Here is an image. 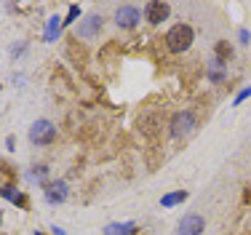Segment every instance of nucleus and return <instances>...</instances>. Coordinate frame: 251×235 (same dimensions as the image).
Here are the masks:
<instances>
[{"mask_svg": "<svg viewBox=\"0 0 251 235\" xmlns=\"http://www.w3.org/2000/svg\"><path fill=\"white\" fill-rule=\"evenodd\" d=\"M193 38H195V32H193L190 24H174V27L166 32V46H169V51H174V53H184L190 46H193Z\"/></svg>", "mask_w": 251, "mask_h": 235, "instance_id": "nucleus-1", "label": "nucleus"}, {"mask_svg": "<svg viewBox=\"0 0 251 235\" xmlns=\"http://www.w3.org/2000/svg\"><path fill=\"white\" fill-rule=\"evenodd\" d=\"M193 131H195V115L190 110L176 112V115L171 118V136H174V139H184V136H190Z\"/></svg>", "mask_w": 251, "mask_h": 235, "instance_id": "nucleus-2", "label": "nucleus"}, {"mask_svg": "<svg viewBox=\"0 0 251 235\" xmlns=\"http://www.w3.org/2000/svg\"><path fill=\"white\" fill-rule=\"evenodd\" d=\"M53 136H56V129L49 120H35L32 129H29V142H35V144H51Z\"/></svg>", "mask_w": 251, "mask_h": 235, "instance_id": "nucleus-3", "label": "nucleus"}, {"mask_svg": "<svg viewBox=\"0 0 251 235\" xmlns=\"http://www.w3.org/2000/svg\"><path fill=\"white\" fill-rule=\"evenodd\" d=\"M139 19H142V14H139V8H136V5H121V8H118V14H115L118 27H123V29L136 27Z\"/></svg>", "mask_w": 251, "mask_h": 235, "instance_id": "nucleus-4", "label": "nucleus"}, {"mask_svg": "<svg viewBox=\"0 0 251 235\" xmlns=\"http://www.w3.org/2000/svg\"><path fill=\"white\" fill-rule=\"evenodd\" d=\"M176 233L179 235H201L203 233V216H198V214L184 216V219L176 225Z\"/></svg>", "mask_w": 251, "mask_h": 235, "instance_id": "nucleus-5", "label": "nucleus"}, {"mask_svg": "<svg viewBox=\"0 0 251 235\" xmlns=\"http://www.w3.org/2000/svg\"><path fill=\"white\" fill-rule=\"evenodd\" d=\"M145 16H147V22H150V24H160L163 19H169V5H166V3H158V0H152V3H147Z\"/></svg>", "mask_w": 251, "mask_h": 235, "instance_id": "nucleus-6", "label": "nucleus"}, {"mask_svg": "<svg viewBox=\"0 0 251 235\" xmlns=\"http://www.w3.org/2000/svg\"><path fill=\"white\" fill-rule=\"evenodd\" d=\"M99 29H101V19H99V16H88L86 22L77 24V35H80V38H94Z\"/></svg>", "mask_w": 251, "mask_h": 235, "instance_id": "nucleus-7", "label": "nucleus"}, {"mask_svg": "<svg viewBox=\"0 0 251 235\" xmlns=\"http://www.w3.org/2000/svg\"><path fill=\"white\" fill-rule=\"evenodd\" d=\"M46 198H49V203H62L64 198H67V184H64V182L46 184Z\"/></svg>", "mask_w": 251, "mask_h": 235, "instance_id": "nucleus-8", "label": "nucleus"}, {"mask_svg": "<svg viewBox=\"0 0 251 235\" xmlns=\"http://www.w3.org/2000/svg\"><path fill=\"white\" fill-rule=\"evenodd\" d=\"M184 201H187V190H176V192H169V195L160 198V206H163V209H171V206L184 203Z\"/></svg>", "mask_w": 251, "mask_h": 235, "instance_id": "nucleus-9", "label": "nucleus"}, {"mask_svg": "<svg viewBox=\"0 0 251 235\" xmlns=\"http://www.w3.org/2000/svg\"><path fill=\"white\" fill-rule=\"evenodd\" d=\"M136 230V225L134 222H123V225H107V235H131Z\"/></svg>", "mask_w": 251, "mask_h": 235, "instance_id": "nucleus-10", "label": "nucleus"}, {"mask_svg": "<svg viewBox=\"0 0 251 235\" xmlns=\"http://www.w3.org/2000/svg\"><path fill=\"white\" fill-rule=\"evenodd\" d=\"M0 195H3L5 201L16 203V206H25V195H22L19 190H14V187H3V190H0Z\"/></svg>", "mask_w": 251, "mask_h": 235, "instance_id": "nucleus-11", "label": "nucleus"}, {"mask_svg": "<svg viewBox=\"0 0 251 235\" xmlns=\"http://www.w3.org/2000/svg\"><path fill=\"white\" fill-rule=\"evenodd\" d=\"M59 29H62V22H59V16H51V19H49V27H46V40H49V43H53V40H56Z\"/></svg>", "mask_w": 251, "mask_h": 235, "instance_id": "nucleus-12", "label": "nucleus"}, {"mask_svg": "<svg viewBox=\"0 0 251 235\" xmlns=\"http://www.w3.org/2000/svg\"><path fill=\"white\" fill-rule=\"evenodd\" d=\"M75 19H80V8H77V5H70V14H67V19H64V24H73Z\"/></svg>", "mask_w": 251, "mask_h": 235, "instance_id": "nucleus-13", "label": "nucleus"}, {"mask_svg": "<svg viewBox=\"0 0 251 235\" xmlns=\"http://www.w3.org/2000/svg\"><path fill=\"white\" fill-rule=\"evenodd\" d=\"M249 96H251V86H249V88H243V91L235 96V102H232V104H241V102H243V99H249Z\"/></svg>", "mask_w": 251, "mask_h": 235, "instance_id": "nucleus-14", "label": "nucleus"}, {"mask_svg": "<svg viewBox=\"0 0 251 235\" xmlns=\"http://www.w3.org/2000/svg\"><path fill=\"white\" fill-rule=\"evenodd\" d=\"M249 40H251V32L249 29H241V43H249Z\"/></svg>", "mask_w": 251, "mask_h": 235, "instance_id": "nucleus-15", "label": "nucleus"}, {"mask_svg": "<svg viewBox=\"0 0 251 235\" xmlns=\"http://www.w3.org/2000/svg\"><path fill=\"white\" fill-rule=\"evenodd\" d=\"M53 235H64V230L62 227H53Z\"/></svg>", "mask_w": 251, "mask_h": 235, "instance_id": "nucleus-16", "label": "nucleus"}, {"mask_svg": "<svg viewBox=\"0 0 251 235\" xmlns=\"http://www.w3.org/2000/svg\"><path fill=\"white\" fill-rule=\"evenodd\" d=\"M35 235H43V233H35Z\"/></svg>", "mask_w": 251, "mask_h": 235, "instance_id": "nucleus-17", "label": "nucleus"}]
</instances>
